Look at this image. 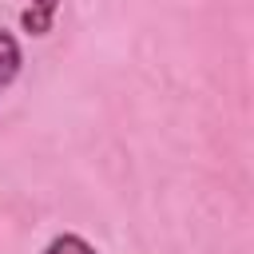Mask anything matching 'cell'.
Instances as JSON below:
<instances>
[{"label": "cell", "mask_w": 254, "mask_h": 254, "mask_svg": "<svg viewBox=\"0 0 254 254\" xmlns=\"http://www.w3.org/2000/svg\"><path fill=\"white\" fill-rule=\"evenodd\" d=\"M56 12H60V0H28V8L20 12V28L28 36H48L52 24H56Z\"/></svg>", "instance_id": "6da1fadb"}, {"label": "cell", "mask_w": 254, "mask_h": 254, "mask_svg": "<svg viewBox=\"0 0 254 254\" xmlns=\"http://www.w3.org/2000/svg\"><path fill=\"white\" fill-rule=\"evenodd\" d=\"M20 67H24V52H20V40L12 36V32H4L0 28V91L20 75Z\"/></svg>", "instance_id": "7a4b0ae2"}, {"label": "cell", "mask_w": 254, "mask_h": 254, "mask_svg": "<svg viewBox=\"0 0 254 254\" xmlns=\"http://www.w3.org/2000/svg\"><path fill=\"white\" fill-rule=\"evenodd\" d=\"M44 254H99L83 234H75V230H64V234H56L48 246H44Z\"/></svg>", "instance_id": "3957f363"}]
</instances>
